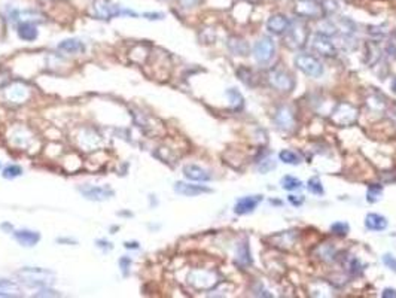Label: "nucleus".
<instances>
[{
    "instance_id": "nucleus-1",
    "label": "nucleus",
    "mask_w": 396,
    "mask_h": 298,
    "mask_svg": "<svg viewBox=\"0 0 396 298\" xmlns=\"http://www.w3.org/2000/svg\"><path fill=\"white\" fill-rule=\"evenodd\" d=\"M21 280L29 285V286H48L51 283H54V273L45 268H39V267H26L23 270H20L17 273Z\"/></svg>"
},
{
    "instance_id": "nucleus-2",
    "label": "nucleus",
    "mask_w": 396,
    "mask_h": 298,
    "mask_svg": "<svg viewBox=\"0 0 396 298\" xmlns=\"http://www.w3.org/2000/svg\"><path fill=\"white\" fill-rule=\"evenodd\" d=\"M295 66L310 78H320L323 75L322 61L310 54H298L295 57Z\"/></svg>"
},
{
    "instance_id": "nucleus-3",
    "label": "nucleus",
    "mask_w": 396,
    "mask_h": 298,
    "mask_svg": "<svg viewBox=\"0 0 396 298\" xmlns=\"http://www.w3.org/2000/svg\"><path fill=\"white\" fill-rule=\"evenodd\" d=\"M274 53H276V45L273 39L268 36L261 38L253 47V57L261 64H265L274 59Z\"/></svg>"
},
{
    "instance_id": "nucleus-4",
    "label": "nucleus",
    "mask_w": 396,
    "mask_h": 298,
    "mask_svg": "<svg viewBox=\"0 0 396 298\" xmlns=\"http://www.w3.org/2000/svg\"><path fill=\"white\" fill-rule=\"evenodd\" d=\"M310 48L313 53L323 56V57H335L337 56L335 45L329 41V36H325L322 33L313 35V38L310 41Z\"/></svg>"
},
{
    "instance_id": "nucleus-5",
    "label": "nucleus",
    "mask_w": 396,
    "mask_h": 298,
    "mask_svg": "<svg viewBox=\"0 0 396 298\" xmlns=\"http://www.w3.org/2000/svg\"><path fill=\"white\" fill-rule=\"evenodd\" d=\"M268 82L274 90H279L282 93H290L293 90V78L282 69H273L268 73Z\"/></svg>"
},
{
    "instance_id": "nucleus-6",
    "label": "nucleus",
    "mask_w": 396,
    "mask_h": 298,
    "mask_svg": "<svg viewBox=\"0 0 396 298\" xmlns=\"http://www.w3.org/2000/svg\"><path fill=\"white\" fill-rule=\"evenodd\" d=\"M79 192L91 201H105L115 195V191L109 186H96V185H82L78 188Z\"/></svg>"
},
{
    "instance_id": "nucleus-7",
    "label": "nucleus",
    "mask_w": 396,
    "mask_h": 298,
    "mask_svg": "<svg viewBox=\"0 0 396 298\" xmlns=\"http://www.w3.org/2000/svg\"><path fill=\"white\" fill-rule=\"evenodd\" d=\"M188 279H189V283L198 289H207L218 283L216 273L213 271H192Z\"/></svg>"
},
{
    "instance_id": "nucleus-8",
    "label": "nucleus",
    "mask_w": 396,
    "mask_h": 298,
    "mask_svg": "<svg viewBox=\"0 0 396 298\" xmlns=\"http://www.w3.org/2000/svg\"><path fill=\"white\" fill-rule=\"evenodd\" d=\"M287 32H289L287 45H290L292 48H298V47H301V45L305 44V41H307V32H305V27L301 26L299 21L290 23Z\"/></svg>"
},
{
    "instance_id": "nucleus-9",
    "label": "nucleus",
    "mask_w": 396,
    "mask_h": 298,
    "mask_svg": "<svg viewBox=\"0 0 396 298\" xmlns=\"http://www.w3.org/2000/svg\"><path fill=\"white\" fill-rule=\"evenodd\" d=\"M295 11L299 17L319 18L322 15V8L316 0H296Z\"/></svg>"
},
{
    "instance_id": "nucleus-10",
    "label": "nucleus",
    "mask_w": 396,
    "mask_h": 298,
    "mask_svg": "<svg viewBox=\"0 0 396 298\" xmlns=\"http://www.w3.org/2000/svg\"><path fill=\"white\" fill-rule=\"evenodd\" d=\"M261 201H262V195H247V197H243V198H240L235 203L234 212H235V215H249V213H252L259 206Z\"/></svg>"
},
{
    "instance_id": "nucleus-11",
    "label": "nucleus",
    "mask_w": 396,
    "mask_h": 298,
    "mask_svg": "<svg viewBox=\"0 0 396 298\" xmlns=\"http://www.w3.org/2000/svg\"><path fill=\"white\" fill-rule=\"evenodd\" d=\"M174 191L180 195L185 197H197L200 194H210L212 189L203 185H194V183H186V182H176L174 183Z\"/></svg>"
},
{
    "instance_id": "nucleus-12",
    "label": "nucleus",
    "mask_w": 396,
    "mask_h": 298,
    "mask_svg": "<svg viewBox=\"0 0 396 298\" xmlns=\"http://www.w3.org/2000/svg\"><path fill=\"white\" fill-rule=\"evenodd\" d=\"M356 118H357V111L351 105H347V103H341L332 115L334 122L341 124V125L351 124Z\"/></svg>"
},
{
    "instance_id": "nucleus-13",
    "label": "nucleus",
    "mask_w": 396,
    "mask_h": 298,
    "mask_svg": "<svg viewBox=\"0 0 396 298\" xmlns=\"http://www.w3.org/2000/svg\"><path fill=\"white\" fill-rule=\"evenodd\" d=\"M93 11H94V15L102 18V20H111V18L121 14L118 6H115V5L106 2V0H97L93 5Z\"/></svg>"
},
{
    "instance_id": "nucleus-14",
    "label": "nucleus",
    "mask_w": 396,
    "mask_h": 298,
    "mask_svg": "<svg viewBox=\"0 0 396 298\" xmlns=\"http://www.w3.org/2000/svg\"><path fill=\"white\" fill-rule=\"evenodd\" d=\"M14 238L24 247H32V246H36L41 240V234L38 231H33V230H27V228H23V230H17L14 231Z\"/></svg>"
},
{
    "instance_id": "nucleus-15",
    "label": "nucleus",
    "mask_w": 396,
    "mask_h": 298,
    "mask_svg": "<svg viewBox=\"0 0 396 298\" xmlns=\"http://www.w3.org/2000/svg\"><path fill=\"white\" fill-rule=\"evenodd\" d=\"M290 26V21L289 18H286L282 14H276V15H271L267 21V29L268 32L274 33V35H283L284 32H287Z\"/></svg>"
},
{
    "instance_id": "nucleus-16",
    "label": "nucleus",
    "mask_w": 396,
    "mask_h": 298,
    "mask_svg": "<svg viewBox=\"0 0 396 298\" xmlns=\"http://www.w3.org/2000/svg\"><path fill=\"white\" fill-rule=\"evenodd\" d=\"M183 175H185V178L189 179V180H194V182H207V180L212 179V175L206 169H203V167H200L197 164L185 166L183 167Z\"/></svg>"
},
{
    "instance_id": "nucleus-17",
    "label": "nucleus",
    "mask_w": 396,
    "mask_h": 298,
    "mask_svg": "<svg viewBox=\"0 0 396 298\" xmlns=\"http://www.w3.org/2000/svg\"><path fill=\"white\" fill-rule=\"evenodd\" d=\"M276 124L280 130L284 131H290L295 127V117L293 112L287 108V106H282L277 114H276Z\"/></svg>"
},
{
    "instance_id": "nucleus-18",
    "label": "nucleus",
    "mask_w": 396,
    "mask_h": 298,
    "mask_svg": "<svg viewBox=\"0 0 396 298\" xmlns=\"http://www.w3.org/2000/svg\"><path fill=\"white\" fill-rule=\"evenodd\" d=\"M387 225H389L387 219L378 213H368L365 218V227L369 231H384Z\"/></svg>"
},
{
    "instance_id": "nucleus-19",
    "label": "nucleus",
    "mask_w": 396,
    "mask_h": 298,
    "mask_svg": "<svg viewBox=\"0 0 396 298\" xmlns=\"http://www.w3.org/2000/svg\"><path fill=\"white\" fill-rule=\"evenodd\" d=\"M18 38L26 41V42H32L38 38L39 32H38V27L30 23V21H23L20 26H18Z\"/></svg>"
},
{
    "instance_id": "nucleus-20",
    "label": "nucleus",
    "mask_w": 396,
    "mask_h": 298,
    "mask_svg": "<svg viewBox=\"0 0 396 298\" xmlns=\"http://www.w3.org/2000/svg\"><path fill=\"white\" fill-rule=\"evenodd\" d=\"M58 50H61L64 53L76 54V53H84L85 45L79 39H66L61 44H58Z\"/></svg>"
},
{
    "instance_id": "nucleus-21",
    "label": "nucleus",
    "mask_w": 396,
    "mask_h": 298,
    "mask_svg": "<svg viewBox=\"0 0 396 298\" xmlns=\"http://www.w3.org/2000/svg\"><path fill=\"white\" fill-rule=\"evenodd\" d=\"M279 160L282 163H284V164H292V166H298L301 163V157L296 152L290 151V149H283V151H280L279 152Z\"/></svg>"
},
{
    "instance_id": "nucleus-22",
    "label": "nucleus",
    "mask_w": 396,
    "mask_h": 298,
    "mask_svg": "<svg viewBox=\"0 0 396 298\" xmlns=\"http://www.w3.org/2000/svg\"><path fill=\"white\" fill-rule=\"evenodd\" d=\"M381 194H383V186L381 185H378V183H372V185H369V188H368V197H366V200H368V203H375V201H378L380 200V197H381Z\"/></svg>"
},
{
    "instance_id": "nucleus-23",
    "label": "nucleus",
    "mask_w": 396,
    "mask_h": 298,
    "mask_svg": "<svg viewBox=\"0 0 396 298\" xmlns=\"http://www.w3.org/2000/svg\"><path fill=\"white\" fill-rule=\"evenodd\" d=\"M280 185H282L283 189H286V191H295V189H299V188L302 186V182H301L299 179L287 175V176H284V178L282 179Z\"/></svg>"
},
{
    "instance_id": "nucleus-24",
    "label": "nucleus",
    "mask_w": 396,
    "mask_h": 298,
    "mask_svg": "<svg viewBox=\"0 0 396 298\" xmlns=\"http://www.w3.org/2000/svg\"><path fill=\"white\" fill-rule=\"evenodd\" d=\"M23 175V169L17 164H9L3 169V178L5 179H15Z\"/></svg>"
},
{
    "instance_id": "nucleus-25",
    "label": "nucleus",
    "mask_w": 396,
    "mask_h": 298,
    "mask_svg": "<svg viewBox=\"0 0 396 298\" xmlns=\"http://www.w3.org/2000/svg\"><path fill=\"white\" fill-rule=\"evenodd\" d=\"M307 188H308V191H310L311 194H316V195H322V194L325 192V189H323V186H322V182H320V179L317 178V176H316V178H311L308 180Z\"/></svg>"
},
{
    "instance_id": "nucleus-26",
    "label": "nucleus",
    "mask_w": 396,
    "mask_h": 298,
    "mask_svg": "<svg viewBox=\"0 0 396 298\" xmlns=\"http://www.w3.org/2000/svg\"><path fill=\"white\" fill-rule=\"evenodd\" d=\"M237 258L241 264H250L252 259H250V252H249V246L247 243H243L240 247H238V252H237Z\"/></svg>"
},
{
    "instance_id": "nucleus-27",
    "label": "nucleus",
    "mask_w": 396,
    "mask_h": 298,
    "mask_svg": "<svg viewBox=\"0 0 396 298\" xmlns=\"http://www.w3.org/2000/svg\"><path fill=\"white\" fill-rule=\"evenodd\" d=\"M331 231L334 234H338V236H345L350 231V227L345 222H335V224L331 225Z\"/></svg>"
},
{
    "instance_id": "nucleus-28",
    "label": "nucleus",
    "mask_w": 396,
    "mask_h": 298,
    "mask_svg": "<svg viewBox=\"0 0 396 298\" xmlns=\"http://www.w3.org/2000/svg\"><path fill=\"white\" fill-rule=\"evenodd\" d=\"M226 94L229 96V99H231V102H232L234 105H235V103L238 105V109L243 106V97H241V94H240V93H238L235 88H231V90H228V91H226Z\"/></svg>"
},
{
    "instance_id": "nucleus-29",
    "label": "nucleus",
    "mask_w": 396,
    "mask_h": 298,
    "mask_svg": "<svg viewBox=\"0 0 396 298\" xmlns=\"http://www.w3.org/2000/svg\"><path fill=\"white\" fill-rule=\"evenodd\" d=\"M381 259H383V264H384L389 270H392L393 273H396V258L392 255V253H384Z\"/></svg>"
},
{
    "instance_id": "nucleus-30",
    "label": "nucleus",
    "mask_w": 396,
    "mask_h": 298,
    "mask_svg": "<svg viewBox=\"0 0 396 298\" xmlns=\"http://www.w3.org/2000/svg\"><path fill=\"white\" fill-rule=\"evenodd\" d=\"M0 289H15V291H18V286H17V283H14V282H11V280H6V279H0Z\"/></svg>"
},
{
    "instance_id": "nucleus-31",
    "label": "nucleus",
    "mask_w": 396,
    "mask_h": 298,
    "mask_svg": "<svg viewBox=\"0 0 396 298\" xmlns=\"http://www.w3.org/2000/svg\"><path fill=\"white\" fill-rule=\"evenodd\" d=\"M287 201L290 203V204H293V206H301L302 203H304V197L301 195H289L287 197Z\"/></svg>"
},
{
    "instance_id": "nucleus-32",
    "label": "nucleus",
    "mask_w": 396,
    "mask_h": 298,
    "mask_svg": "<svg viewBox=\"0 0 396 298\" xmlns=\"http://www.w3.org/2000/svg\"><path fill=\"white\" fill-rule=\"evenodd\" d=\"M119 265H121V270L124 271V274L127 276V270H128L130 265H131V259H130V258H121V259H119Z\"/></svg>"
},
{
    "instance_id": "nucleus-33",
    "label": "nucleus",
    "mask_w": 396,
    "mask_h": 298,
    "mask_svg": "<svg viewBox=\"0 0 396 298\" xmlns=\"http://www.w3.org/2000/svg\"><path fill=\"white\" fill-rule=\"evenodd\" d=\"M143 17L148 18V20H163L164 14H161V12H146V14H143Z\"/></svg>"
},
{
    "instance_id": "nucleus-34",
    "label": "nucleus",
    "mask_w": 396,
    "mask_h": 298,
    "mask_svg": "<svg viewBox=\"0 0 396 298\" xmlns=\"http://www.w3.org/2000/svg\"><path fill=\"white\" fill-rule=\"evenodd\" d=\"M383 298H396V289H392V288H386L381 294Z\"/></svg>"
},
{
    "instance_id": "nucleus-35",
    "label": "nucleus",
    "mask_w": 396,
    "mask_h": 298,
    "mask_svg": "<svg viewBox=\"0 0 396 298\" xmlns=\"http://www.w3.org/2000/svg\"><path fill=\"white\" fill-rule=\"evenodd\" d=\"M97 246L99 247H103V249H108V250L112 249V244L109 241H106V240H97Z\"/></svg>"
},
{
    "instance_id": "nucleus-36",
    "label": "nucleus",
    "mask_w": 396,
    "mask_h": 298,
    "mask_svg": "<svg viewBox=\"0 0 396 298\" xmlns=\"http://www.w3.org/2000/svg\"><path fill=\"white\" fill-rule=\"evenodd\" d=\"M197 2H198V0H180V5H182L183 8H192V6L197 5Z\"/></svg>"
},
{
    "instance_id": "nucleus-37",
    "label": "nucleus",
    "mask_w": 396,
    "mask_h": 298,
    "mask_svg": "<svg viewBox=\"0 0 396 298\" xmlns=\"http://www.w3.org/2000/svg\"><path fill=\"white\" fill-rule=\"evenodd\" d=\"M124 246H125L127 249H137V247H139V243H137V241H131V243H130V241H125Z\"/></svg>"
},
{
    "instance_id": "nucleus-38",
    "label": "nucleus",
    "mask_w": 396,
    "mask_h": 298,
    "mask_svg": "<svg viewBox=\"0 0 396 298\" xmlns=\"http://www.w3.org/2000/svg\"><path fill=\"white\" fill-rule=\"evenodd\" d=\"M58 243H70V244H76V240H72V238H57Z\"/></svg>"
},
{
    "instance_id": "nucleus-39",
    "label": "nucleus",
    "mask_w": 396,
    "mask_h": 298,
    "mask_svg": "<svg viewBox=\"0 0 396 298\" xmlns=\"http://www.w3.org/2000/svg\"><path fill=\"white\" fill-rule=\"evenodd\" d=\"M0 167H2V164H0Z\"/></svg>"
}]
</instances>
